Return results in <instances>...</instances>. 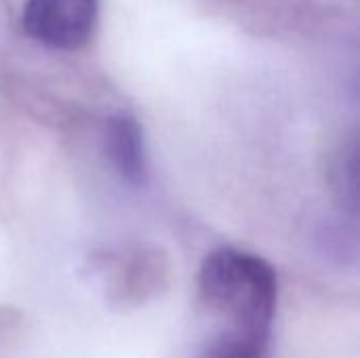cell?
<instances>
[{
	"instance_id": "cell-5",
	"label": "cell",
	"mask_w": 360,
	"mask_h": 358,
	"mask_svg": "<svg viewBox=\"0 0 360 358\" xmlns=\"http://www.w3.org/2000/svg\"><path fill=\"white\" fill-rule=\"evenodd\" d=\"M272 335L217 331L207 340L200 358H268Z\"/></svg>"
},
{
	"instance_id": "cell-1",
	"label": "cell",
	"mask_w": 360,
	"mask_h": 358,
	"mask_svg": "<svg viewBox=\"0 0 360 358\" xmlns=\"http://www.w3.org/2000/svg\"><path fill=\"white\" fill-rule=\"evenodd\" d=\"M200 306L224 323L219 331L272 335L278 300L274 268L259 255L224 247L209 253L198 274Z\"/></svg>"
},
{
	"instance_id": "cell-3",
	"label": "cell",
	"mask_w": 360,
	"mask_h": 358,
	"mask_svg": "<svg viewBox=\"0 0 360 358\" xmlns=\"http://www.w3.org/2000/svg\"><path fill=\"white\" fill-rule=\"evenodd\" d=\"M169 260L158 249H135L127 262H118L114 300L118 304H143L169 285Z\"/></svg>"
},
{
	"instance_id": "cell-4",
	"label": "cell",
	"mask_w": 360,
	"mask_h": 358,
	"mask_svg": "<svg viewBox=\"0 0 360 358\" xmlns=\"http://www.w3.org/2000/svg\"><path fill=\"white\" fill-rule=\"evenodd\" d=\"M103 148L122 181H127L129 186H141L146 181L148 167L143 133L139 122L131 114L120 112L105 120Z\"/></svg>"
},
{
	"instance_id": "cell-2",
	"label": "cell",
	"mask_w": 360,
	"mask_h": 358,
	"mask_svg": "<svg viewBox=\"0 0 360 358\" xmlns=\"http://www.w3.org/2000/svg\"><path fill=\"white\" fill-rule=\"evenodd\" d=\"M99 6L101 0H25L21 27L46 49L78 51L97 27Z\"/></svg>"
}]
</instances>
